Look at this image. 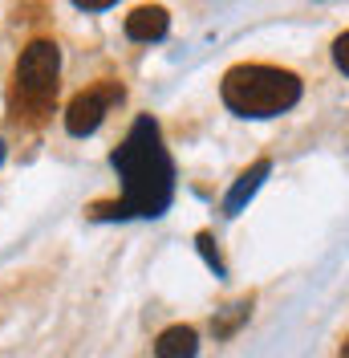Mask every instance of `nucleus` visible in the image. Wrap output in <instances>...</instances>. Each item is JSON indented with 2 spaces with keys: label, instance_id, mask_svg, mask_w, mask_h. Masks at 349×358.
<instances>
[{
  "label": "nucleus",
  "instance_id": "1a4fd4ad",
  "mask_svg": "<svg viewBox=\"0 0 349 358\" xmlns=\"http://www.w3.org/2000/svg\"><path fill=\"white\" fill-rule=\"evenodd\" d=\"M199 252L207 257V265L216 268V273H223V265H219V257H216V248H211V236H207V232H199Z\"/></svg>",
  "mask_w": 349,
  "mask_h": 358
},
{
  "label": "nucleus",
  "instance_id": "9b49d317",
  "mask_svg": "<svg viewBox=\"0 0 349 358\" xmlns=\"http://www.w3.org/2000/svg\"><path fill=\"white\" fill-rule=\"evenodd\" d=\"M341 358H349V342H346V346H341Z\"/></svg>",
  "mask_w": 349,
  "mask_h": 358
},
{
  "label": "nucleus",
  "instance_id": "f03ea898",
  "mask_svg": "<svg viewBox=\"0 0 349 358\" xmlns=\"http://www.w3.org/2000/svg\"><path fill=\"white\" fill-rule=\"evenodd\" d=\"M223 102L244 118H272L301 102V78L276 66H236L223 73Z\"/></svg>",
  "mask_w": 349,
  "mask_h": 358
},
{
  "label": "nucleus",
  "instance_id": "7ed1b4c3",
  "mask_svg": "<svg viewBox=\"0 0 349 358\" xmlns=\"http://www.w3.org/2000/svg\"><path fill=\"white\" fill-rule=\"evenodd\" d=\"M57 69L61 53L53 41H33L17 62V94L29 110H49L57 98Z\"/></svg>",
  "mask_w": 349,
  "mask_h": 358
},
{
  "label": "nucleus",
  "instance_id": "f257e3e1",
  "mask_svg": "<svg viewBox=\"0 0 349 358\" xmlns=\"http://www.w3.org/2000/svg\"><path fill=\"white\" fill-rule=\"evenodd\" d=\"M114 167L126 179V200L122 203H94L89 216L114 220V216H163V208L171 203L174 192V171L171 159L163 151L158 122L151 114H142L131 127L126 143L114 151Z\"/></svg>",
  "mask_w": 349,
  "mask_h": 358
},
{
  "label": "nucleus",
  "instance_id": "9d476101",
  "mask_svg": "<svg viewBox=\"0 0 349 358\" xmlns=\"http://www.w3.org/2000/svg\"><path fill=\"white\" fill-rule=\"evenodd\" d=\"M77 8H82V13H110L114 0H77Z\"/></svg>",
  "mask_w": 349,
  "mask_h": 358
},
{
  "label": "nucleus",
  "instance_id": "39448f33",
  "mask_svg": "<svg viewBox=\"0 0 349 358\" xmlns=\"http://www.w3.org/2000/svg\"><path fill=\"white\" fill-rule=\"evenodd\" d=\"M167 24H171V17L163 4H142L126 17V37L131 41H158L167 33Z\"/></svg>",
  "mask_w": 349,
  "mask_h": 358
},
{
  "label": "nucleus",
  "instance_id": "20e7f679",
  "mask_svg": "<svg viewBox=\"0 0 349 358\" xmlns=\"http://www.w3.org/2000/svg\"><path fill=\"white\" fill-rule=\"evenodd\" d=\"M114 102H122V86L118 82H102V86H94V90H82L66 106V131L77 134V138L82 134H94L102 127V118H106V110Z\"/></svg>",
  "mask_w": 349,
  "mask_h": 358
},
{
  "label": "nucleus",
  "instance_id": "423d86ee",
  "mask_svg": "<svg viewBox=\"0 0 349 358\" xmlns=\"http://www.w3.org/2000/svg\"><path fill=\"white\" fill-rule=\"evenodd\" d=\"M195 350H199V338L191 326H171L154 342V358H195Z\"/></svg>",
  "mask_w": 349,
  "mask_h": 358
},
{
  "label": "nucleus",
  "instance_id": "6e6552de",
  "mask_svg": "<svg viewBox=\"0 0 349 358\" xmlns=\"http://www.w3.org/2000/svg\"><path fill=\"white\" fill-rule=\"evenodd\" d=\"M333 62H337L341 73H349V33H341V37L333 41Z\"/></svg>",
  "mask_w": 349,
  "mask_h": 358
},
{
  "label": "nucleus",
  "instance_id": "f8f14e48",
  "mask_svg": "<svg viewBox=\"0 0 349 358\" xmlns=\"http://www.w3.org/2000/svg\"><path fill=\"white\" fill-rule=\"evenodd\" d=\"M0 159H4V138H0Z\"/></svg>",
  "mask_w": 349,
  "mask_h": 358
},
{
  "label": "nucleus",
  "instance_id": "0eeeda50",
  "mask_svg": "<svg viewBox=\"0 0 349 358\" xmlns=\"http://www.w3.org/2000/svg\"><path fill=\"white\" fill-rule=\"evenodd\" d=\"M268 167H272L268 159H260V163H252V171H244V176H240V183L232 187V196H228V203H223V208H228V212H240V208H244V200H248V196H252V192L260 187V179L268 176Z\"/></svg>",
  "mask_w": 349,
  "mask_h": 358
}]
</instances>
